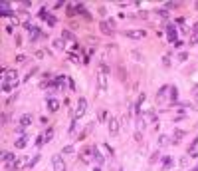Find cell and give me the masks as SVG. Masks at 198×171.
Instances as JSON below:
<instances>
[{
  "label": "cell",
  "mask_w": 198,
  "mask_h": 171,
  "mask_svg": "<svg viewBox=\"0 0 198 171\" xmlns=\"http://www.w3.org/2000/svg\"><path fill=\"white\" fill-rule=\"evenodd\" d=\"M2 159H4V163H12V161H16V155L10 153V151H4L2 153Z\"/></svg>",
  "instance_id": "11"
},
{
  "label": "cell",
  "mask_w": 198,
  "mask_h": 171,
  "mask_svg": "<svg viewBox=\"0 0 198 171\" xmlns=\"http://www.w3.org/2000/svg\"><path fill=\"white\" fill-rule=\"evenodd\" d=\"M52 163H54V171H66V163H64V159L60 155H54Z\"/></svg>",
  "instance_id": "4"
},
{
  "label": "cell",
  "mask_w": 198,
  "mask_h": 171,
  "mask_svg": "<svg viewBox=\"0 0 198 171\" xmlns=\"http://www.w3.org/2000/svg\"><path fill=\"white\" fill-rule=\"evenodd\" d=\"M26 60H28V58H26V56H24V54H20V56H18V58H16V62H18V64H24V62H26Z\"/></svg>",
  "instance_id": "27"
},
{
  "label": "cell",
  "mask_w": 198,
  "mask_h": 171,
  "mask_svg": "<svg viewBox=\"0 0 198 171\" xmlns=\"http://www.w3.org/2000/svg\"><path fill=\"white\" fill-rule=\"evenodd\" d=\"M157 16H160V18H168V10H166V8H160V10H157Z\"/></svg>",
  "instance_id": "20"
},
{
  "label": "cell",
  "mask_w": 198,
  "mask_h": 171,
  "mask_svg": "<svg viewBox=\"0 0 198 171\" xmlns=\"http://www.w3.org/2000/svg\"><path fill=\"white\" fill-rule=\"evenodd\" d=\"M44 143V135H38V139H36V145H42Z\"/></svg>",
  "instance_id": "32"
},
{
  "label": "cell",
  "mask_w": 198,
  "mask_h": 171,
  "mask_svg": "<svg viewBox=\"0 0 198 171\" xmlns=\"http://www.w3.org/2000/svg\"><path fill=\"white\" fill-rule=\"evenodd\" d=\"M18 24H20V20H18V18H16V16L12 14V16H10V26H12V28H16Z\"/></svg>",
  "instance_id": "21"
},
{
  "label": "cell",
  "mask_w": 198,
  "mask_h": 171,
  "mask_svg": "<svg viewBox=\"0 0 198 171\" xmlns=\"http://www.w3.org/2000/svg\"><path fill=\"white\" fill-rule=\"evenodd\" d=\"M178 60H180V62H184V60H188V54H184V52H182V54H178Z\"/></svg>",
  "instance_id": "30"
},
{
  "label": "cell",
  "mask_w": 198,
  "mask_h": 171,
  "mask_svg": "<svg viewBox=\"0 0 198 171\" xmlns=\"http://www.w3.org/2000/svg\"><path fill=\"white\" fill-rule=\"evenodd\" d=\"M28 145V135H20L16 141H14V147H18V149H24Z\"/></svg>",
  "instance_id": "6"
},
{
  "label": "cell",
  "mask_w": 198,
  "mask_h": 171,
  "mask_svg": "<svg viewBox=\"0 0 198 171\" xmlns=\"http://www.w3.org/2000/svg\"><path fill=\"white\" fill-rule=\"evenodd\" d=\"M194 32H196V34H198V24H194Z\"/></svg>",
  "instance_id": "35"
},
{
  "label": "cell",
  "mask_w": 198,
  "mask_h": 171,
  "mask_svg": "<svg viewBox=\"0 0 198 171\" xmlns=\"http://www.w3.org/2000/svg\"><path fill=\"white\" fill-rule=\"evenodd\" d=\"M91 153H93V161H95V163H99V165H103V163H105V157L101 155V151L97 149V145H93V147H91Z\"/></svg>",
  "instance_id": "5"
},
{
  "label": "cell",
  "mask_w": 198,
  "mask_h": 171,
  "mask_svg": "<svg viewBox=\"0 0 198 171\" xmlns=\"http://www.w3.org/2000/svg\"><path fill=\"white\" fill-rule=\"evenodd\" d=\"M107 24H109V28H115V20L113 18H107Z\"/></svg>",
  "instance_id": "31"
},
{
  "label": "cell",
  "mask_w": 198,
  "mask_h": 171,
  "mask_svg": "<svg viewBox=\"0 0 198 171\" xmlns=\"http://www.w3.org/2000/svg\"><path fill=\"white\" fill-rule=\"evenodd\" d=\"M119 129H121V122H119L117 118H111V120H109V133H111V135H117Z\"/></svg>",
  "instance_id": "3"
},
{
  "label": "cell",
  "mask_w": 198,
  "mask_h": 171,
  "mask_svg": "<svg viewBox=\"0 0 198 171\" xmlns=\"http://www.w3.org/2000/svg\"><path fill=\"white\" fill-rule=\"evenodd\" d=\"M135 141H139V143L143 141V133L141 131H135Z\"/></svg>",
  "instance_id": "29"
},
{
  "label": "cell",
  "mask_w": 198,
  "mask_h": 171,
  "mask_svg": "<svg viewBox=\"0 0 198 171\" xmlns=\"http://www.w3.org/2000/svg\"><path fill=\"white\" fill-rule=\"evenodd\" d=\"M62 38L68 40V42H72V44H75V36H74L70 30H64V32H62Z\"/></svg>",
  "instance_id": "12"
},
{
  "label": "cell",
  "mask_w": 198,
  "mask_h": 171,
  "mask_svg": "<svg viewBox=\"0 0 198 171\" xmlns=\"http://www.w3.org/2000/svg\"><path fill=\"white\" fill-rule=\"evenodd\" d=\"M137 16H139V18H147V12H145V10H141V12H137Z\"/></svg>",
  "instance_id": "33"
},
{
  "label": "cell",
  "mask_w": 198,
  "mask_h": 171,
  "mask_svg": "<svg viewBox=\"0 0 198 171\" xmlns=\"http://www.w3.org/2000/svg\"><path fill=\"white\" fill-rule=\"evenodd\" d=\"M97 88H99L101 94L107 92V74H103L101 70H99V74H97Z\"/></svg>",
  "instance_id": "2"
},
{
  "label": "cell",
  "mask_w": 198,
  "mask_h": 171,
  "mask_svg": "<svg viewBox=\"0 0 198 171\" xmlns=\"http://www.w3.org/2000/svg\"><path fill=\"white\" fill-rule=\"evenodd\" d=\"M166 36H168V40H172V42L176 44V30H174V26H172V24H168V26H166Z\"/></svg>",
  "instance_id": "8"
},
{
  "label": "cell",
  "mask_w": 198,
  "mask_h": 171,
  "mask_svg": "<svg viewBox=\"0 0 198 171\" xmlns=\"http://www.w3.org/2000/svg\"><path fill=\"white\" fill-rule=\"evenodd\" d=\"M196 171H198V167H196Z\"/></svg>",
  "instance_id": "37"
},
{
  "label": "cell",
  "mask_w": 198,
  "mask_h": 171,
  "mask_svg": "<svg viewBox=\"0 0 198 171\" xmlns=\"http://www.w3.org/2000/svg\"><path fill=\"white\" fill-rule=\"evenodd\" d=\"M74 151H75V147H74V145H66V147L62 149V153H64V155H68V153H74Z\"/></svg>",
  "instance_id": "19"
},
{
  "label": "cell",
  "mask_w": 198,
  "mask_h": 171,
  "mask_svg": "<svg viewBox=\"0 0 198 171\" xmlns=\"http://www.w3.org/2000/svg\"><path fill=\"white\" fill-rule=\"evenodd\" d=\"M125 74H127V72H125V68H119V80H123V82H125V80H127V76H125Z\"/></svg>",
  "instance_id": "25"
},
{
  "label": "cell",
  "mask_w": 198,
  "mask_h": 171,
  "mask_svg": "<svg viewBox=\"0 0 198 171\" xmlns=\"http://www.w3.org/2000/svg\"><path fill=\"white\" fill-rule=\"evenodd\" d=\"M93 171H101V167H95V169H93Z\"/></svg>",
  "instance_id": "36"
},
{
  "label": "cell",
  "mask_w": 198,
  "mask_h": 171,
  "mask_svg": "<svg viewBox=\"0 0 198 171\" xmlns=\"http://www.w3.org/2000/svg\"><path fill=\"white\" fill-rule=\"evenodd\" d=\"M99 118H101V122H109V120H111V118H109V114H107L105 110H103V112L99 114Z\"/></svg>",
  "instance_id": "22"
},
{
  "label": "cell",
  "mask_w": 198,
  "mask_h": 171,
  "mask_svg": "<svg viewBox=\"0 0 198 171\" xmlns=\"http://www.w3.org/2000/svg\"><path fill=\"white\" fill-rule=\"evenodd\" d=\"M54 48H56V50H64V48H66L64 38H58V40H54Z\"/></svg>",
  "instance_id": "16"
},
{
  "label": "cell",
  "mask_w": 198,
  "mask_h": 171,
  "mask_svg": "<svg viewBox=\"0 0 198 171\" xmlns=\"http://www.w3.org/2000/svg\"><path fill=\"white\" fill-rule=\"evenodd\" d=\"M36 72H38V68H36V66H34V68H32V70H30V72H28V74H26V76H24V82H28V80H30V78H32V76H34V74H36Z\"/></svg>",
  "instance_id": "18"
},
{
  "label": "cell",
  "mask_w": 198,
  "mask_h": 171,
  "mask_svg": "<svg viewBox=\"0 0 198 171\" xmlns=\"http://www.w3.org/2000/svg\"><path fill=\"white\" fill-rule=\"evenodd\" d=\"M52 137H54V128H48L44 133V141H52Z\"/></svg>",
  "instance_id": "15"
},
{
  "label": "cell",
  "mask_w": 198,
  "mask_h": 171,
  "mask_svg": "<svg viewBox=\"0 0 198 171\" xmlns=\"http://www.w3.org/2000/svg\"><path fill=\"white\" fill-rule=\"evenodd\" d=\"M125 36H129V38H135V40H139V38H143V36H145V32H137V30H127V32H125Z\"/></svg>",
  "instance_id": "10"
},
{
  "label": "cell",
  "mask_w": 198,
  "mask_h": 171,
  "mask_svg": "<svg viewBox=\"0 0 198 171\" xmlns=\"http://www.w3.org/2000/svg\"><path fill=\"white\" fill-rule=\"evenodd\" d=\"M20 126H22V128H30V126H32V116H30V114H24V116H22V118H20Z\"/></svg>",
  "instance_id": "7"
},
{
  "label": "cell",
  "mask_w": 198,
  "mask_h": 171,
  "mask_svg": "<svg viewBox=\"0 0 198 171\" xmlns=\"http://www.w3.org/2000/svg\"><path fill=\"white\" fill-rule=\"evenodd\" d=\"M70 60H72L74 64H77V62H79V58H77V56H70Z\"/></svg>",
  "instance_id": "34"
},
{
  "label": "cell",
  "mask_w": 198,
  "mask_h": 171,
  "mask_svg": "<svg viewBox=\"0 0 198 171\" xmlns=\"http://www.w3.org/2000/svg\"><path fill=\"white\" fill-rule=\"evenodd\" d=\"M99 28H101V32H103V34H107V36H111V34H113V30L109 28V24H107V22H101V26H99Z\"/></svg>",
  "instance_id": "14"
},
{
  "label": "cell",
  "mask_w": 198,
  "mask_h": 171,
  "mask_svg": "<svg viewBox=\"0 0 198 171\" xmlns=\"http://www.w3.org/2000/svg\"><path fill=\"white\" fill-rule=\"evenodd\" d=\"M131 58H133L135 62H143V60H145V56H143L141 52H137V50H131Z\"/></svg>",
  "instance_id": "13"
},
{
  "label": "cell",
  "mask_w": 198,
  "mask_h": 171,
  "mask_svg": "<svg viewBox=\"0 0 198 171\" xmlns=\"http://www.w3.org/2000/svg\"><path fill=\"white\" fill-rule=\"evenodd\" d=\"M38 159H40V153H36V155H34V157L30 159V163H28V169H32V167H34V165L38 163Z\"/></svg>",
  "instance_id": "17"
},
{
  "label": "cell",
  "mask_w": 198,
  "mask_h": 171,
  "mask_svg": "<svg viewBox=\"0 0 198 171\" xmlns=\"http://www.w3.org/2000/svg\"><path fill=\"white\" fill-rule=\"evenodd\" d=\"M48 110H50V112H58V110H60V102L54 100V98H50V100H48Z\"/></svg>",
  "instance_id": "9"
},
{
  "label": "cell",
  "mask_w": 198,
  "mask_h": 171,
  "mask_svg": "<svg viewBox=\"0 0 198 171\" xmlns=\"http://www.w3.org/2000/svg\"><path fill=\"white\" fill-rule=\"evenodd\" d=\"M170 98H172V102L176 100V85H172V88H170Z\"/></svg>",
  "instance_id": "28"
},
{
  "label": "cell",
  "mask_w": 198,
  "mask_h": 171,
  "mask_svg": "<svg viewBox=\"0 0 198 171\" xmlns=\"http://www.w3.org/2000/svg\"><path fill=\"white\" fill-rule=\"evenodd\" d=\"M119 122H121V126H123V128H125V126H129V116H123Z\"/></svg>",
  "instance_id": "26"
},
{
  "label": "cell",
  "mask_w": 198,
  "mask_h": 171,
  "mask_svg": "<svg viewBox=\"0 0 198 171\" xmlns=\"http://www.w3.org/2000/svg\"><path fill=\"white\" fill-rule=\"evenodd\" d=\"M85 112H87V100L85 98H79L77 106H75V112H74V120H79L81 116H85Z\"/></svg>",
  "instance_id": "1"
},
{
  "label": "cell",
  "mask_w": 198,
  "mask_h": 171,
  "mask_svg": "<svg viewBox=\"0 0 198 171\" xmlns=\"http://www.w3.org/2000/svg\"><path fill=\"white\" fill-rule=\"evenodd\" d=\"M158 157H160V153H158V151H155V153L151 155V159H149V161H151V163H157V161H158Z\"/></svg>",
  "instance_id": "24"
},
{
  "label": "cell",
  "mask_w": 198,
  "mask_h": 171,
  "mask_svg": "<svg viewBox=\"0 0 198 171\" xmlns=\"http://www.w3.org/2000/svg\"><path fill=\"white\" fill-rule=\"evenodd\" d=\"M166 143H168V137H166V135H160V137H158V145L162 147V145H166Z\"/></svg>",
  "instance_id": "23"
}]
</instances>
